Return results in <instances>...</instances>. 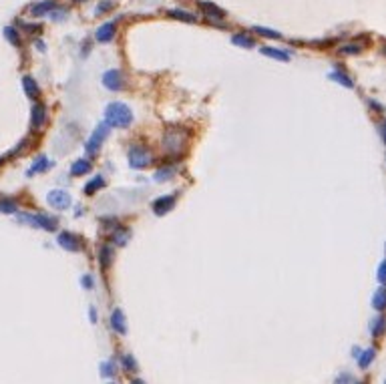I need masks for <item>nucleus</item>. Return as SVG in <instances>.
<instances>
[{"label": "nucleus", "mask_w": 386, "mask_h": 384, "mask_svg": "<svg viewBox=\"0 0 386 384\" xmlns=\"http://www.w3.org/2000/svg\"><path fill=\"white\" fill-rule=\"evenodd\" d=\"M105 121L111 127L127 129L129 125L133 123V111L129 109L125 103H111V105H107V109H105Z\"/></svg>", "instance_id": "nucleus-1"}, {"label": "nucleus", "mask_w": 386, "mask_h": 384, "mask_svg": "<svg viewBox=\"0 0 386 384\" xmlns=\"http://www.w3.org/2000/svg\"><path fill=\"white\" fill-rule=\"evenodd\" d=\"M185 143H187V137H185V131L183 129H167L163 135V149L165 153H169L171 157H179L183 151H185Z\"/></svg>", "instance_id": "nucleus-2"}, {"label": "nucleus", "mask_w": 386, "mask_h": 384, "mask_svg": "<svg viewBox=\"0 0 386 384\" xmlns=\"http://www.w3.org/2000/svg\"><path fill=\"white\" fill-rule=\"evenodd\" d=\"M129 165H131L133 169H145L149 167L151 161H153V153L151 149H147L143 145H133L131 149H129Z\"/></svg>", "instance_id": "nucleus-3"}, {"label": "nucleus", "mask_w": 386, "mask_h": 384, "mask_svg": "<svg viewBox=\"0 0 386 384\" xmlns=\"http://www.w3.org/2000/svg\"><path fill=\"white\" fill-rule=\"evenodd\" d=\"M109 127H111V125H109L107 121L97 125V129L93 131V135L89 137V141H87V145H85V149H87L89 155H93V153H97V151L101 149V145L105 143V139H107V135H109Z\"/></svg>", "instance_id": "nucleus-4"}, {"label": "nucleus", "mask_w": 386, "mask_h": 384, "mask_svg": "<svg viewBox=\"0 0 386 384\" xmlns=\"http://www.w3.org/2000/svg\"><path fill=\"white\" fill-rule=\"evenodd\" d=\"M18 221H24V223H30L34 227H43V229H48L52 232L54 227H57V221L48 216H30V214H21L18 216Z\"/></svg>", "instance_id": "nucleus-5"}, {"label": "nucleus", "mask_w": 386, "mask_h": 384, "mask_svg": "<svg viewBox=\"0 0 386 384\" xmlns=\"http://www.w3.org/2000/svg\"><path fill=\"white\" fill-rule=\"evenodd\" d=\"M103 85L109 89V91H121L127 87V81H125V74L119 72V71H107L103 74Z\"/></svg>", "instance_id": "nucleus-6"}, {"label": "nucleus", "mask_w": 386, "mask_h": 384, "mask_svg": "<svg viewBox=\"0 0 386 384\" xmlns=\"http://www.w3.org/2000/svg\"><path fill=\"white\" fill-rule=\"evenodd\" d=\"M46 201L54 209H67L70 205V195L67 193V191H63V189H52V191H48Z\"/></svg>", "instance_id": "nucleus-7"}, {"label": "nucleus", "mask_w": 386, "mask_h": 384, "mask_svg": "<svg viewBox=\"0 0 386 384\" xmlns=\"http://www.w3.org/2000/svg\"><path fill=\"white\" fill-rule=\"evenodd\" d=\"M175 199H177V193H171V195H163V197H159L157 201H153V211H155L157 216L167 214L169 209H173Z\"/></svg>", "instance_id": "nucleus-8"}, {"label": "nucleus", "mask_w": 386, "mask_h": 384, "mask_svg": "<svg viewBox=\"0 0 386 384\" xmlns=\"http://www.w3.org/2000/svg\"><path fill=\"white\" fill-rule=\"evenodd\" d=\"M45 121H46V109H45V105L36 103V105L32 107V115H30V127H32L34 131H39V129L45 125Z\"/></svg>", "instance_id": "nucleus-9"}, {"label": "nucleus", "mask_w": 386, "mask_h": 384, "mask_svg": "<svg viewBox=\"0 0 386 384\" xmlns=\"http://www.w3.org/2000/svg\"><path fill=\"white\" fill-rule=\"evenodd\" d=\"M59 245H61L63 249H67V252H79V249H81L79 238L72 236V234H68V232L59 234Z\"/></svg>", "instance_id": "nucleus-10"}, {"label": "nucleus", "mask_w": 386, "mask_h": 384, "mask_svg": "<svg viewBox=\"0 0 386 384\" xmlns=\"http://www.w3.org/2000/svg\"><path fill=\"white\" fill-rule=\"evenodd\" d=\"M115 32H117V23H113V21H109V23H105V24H101L99 26V30H97V41L99 43H109V41H113V36H115Z\"/></svg>", "instance_id": "nucleus-11"}, {"label": "nucleus", "mask_w": 386, "mask_h": 384, "mask_svg": "<svg viewBox=\"0 0 386 384\" xmlns=\"http://www.w3.org/2000/svg\"><path fill=\"white\" fill-rule=\"evenodd\" d=\"M54 8H57V2L54 0H43V2H36L30 6V14L32 16H45L48 12H52Z\"/></svg>", "instance_id": "nucleus-12"}, {"label": "nucleus", "mask_w": 386, "mask_h": 384, "mask_svg": "<svg viewBox=\"0 0 386 384\" xmlns=\"http://www.w3.org/2000/svg\"><path fill=\"white\" fill-rule=\"evenodd\" d=\"M260 52H262L264 56H270V59H275V61H284V63H288V61H290V52H286V50H282V48L262 47V48H260Z\"/></svg>", "instance_id": "nucleus-13"}, {"label": "nucleus", "mask_w": 386, "mask_h": 384, "mask_svg": "<svg viewBox=\"0 0 386 384\" xmlns=\"http://www.w3.org/2000/svg\"><path fill=\"white\" fill-rule=\"evenodd\" d=\"M111 326H113V330H115V332H119V334H125V332H127L125 314L121 312V308L113 310V314H111Z\"/></svg>", "instance_id": "nucleus-14"}, {"label": "nucleus", "mask_w": 386, "mask_h": 384, "mask_svg": "<svg viewBox=\"0 0 386 384\" xmlns=\"http://www.w3.org/2000/svg\"><path fill=\"white\" fill-rule=\"evenodd\" d=\"M23 89H24V93H26V97L39 99L41 89H39V85H36V81L32 79V76H24V79H23Z\"/></svg>", "instance_id": "nucleus-15"}, {"label": "nucleus", "mask_w": 386, "mask_h": 384, "mask_svg": "<svg viewBox=\"0 0 386 384\" xmlns=\"http://www.w3.org/2000/svg\"><path fill=\"white\" fill-rule=\"evenodd\" d=\"M372 306H374V310H378V312L386 310V286H382V288L376 290V294L372 296Z\"/></svg>", "instance_id": "nucleus-16"}, {"label": "nucleus", "mask_w": 386, "mask_h": 384, "mask_svg": "<svg viewBox=\"0 0 386 384\" xmlns=\"http://www.w3.org/2000/svg\"><path fill=\"white\" fill-rule=\"evenodd\" d=\"M199 6H201V10H204L207 16H211V18H224L226 16V10H222L217 4H213V2H199Z\"/></svg>", "instance_id": "nucleus-17"}, {"label": "nucleus", "mask_w": 386, "mask_h": 384, "mask_svg": "<svg viewBox=\"0 0 386 384\" xmlns=\"http://www.w3.org/2000/svg\"><path fill=\"white\" fill-rule=\"evenodd\" d=\"M328 79L336 81L338 85H342V87H346V89H352V87H354V83H352L350 76L344 74V72H340V71H332V72H328Z\"/></svg>", "instance_id": "nucleus-18"}, {"label": "nucleus", "mask_w": 386, "mask_h": 384, "mask_svg": "<svg viewBox=\"0 0 386 384\" xmlns=\"http://www.w3.org/2000/svg\"><path fill=\"white\" fill-rule=\"evenodd\" d=\"M89 171H91V161H87V159H77L75 163H72V167H70V175L79 177V175L89 173Z\"/></svg>", "instance_id": "nucleus-19"}, {"label": "nucleus", "mask_w": 386, "mask_h": 384, "mask_svg": "<svg viewBox=\"0 0 386 384\" xmlns=\"http://www.w3.org/2000/svg\"><path fill=\"white\" fill-rule=\"evenodd\" d=\"M231 43L233 45H237V47H244V48H251V47H255V41L250 36V34H244V32H240V34H233L231 36Z\"/></svg>", "instance_id": "nucleus-20"}, {"label": "nucleus", "mask_w": 386, "mask_h": 384, "mask_svg": "<svg viewBox=\"0 0 386 384\" xmlns=\"http://www.w3.org/2000/svg\"><path fill=\"white\" fill-rule=\"evenodd\" d=\"M111 240H113L117 245H125L129 240H131V232H129L127 227H117L115 232H113V236H111Z\"/></svg>", "instance_id": "nucleus-21"}, {"label": "nucleus", "mask_w": 386, "mask_h": 384, "mask_svg": "<svg viewBox=\"0 0 386 384\" xmlns=\"http://www.w3.org/2000/svg\"><path fill=\"white\" fill-rule=\"evenodd\" d=\"M103 187H105V177L97 175V177H93V179L85 185V193L87 195H93V193H97V191L103 189Z\"/></svg>", "instance_id": "nucleus-22"}, {"label": "nucleus", "mask_w": 386, "mask_h": 384, "mask_svg": "<svg viewBox=\"0 0 386 384\" xmlns=\"http://www.w3.org/2000/svg\"><path fill=\"white\" fill-rule=\"evenodd\" d=\"M175 171H177V167L175 165H165L163 169H157L155 171V181H167V179H171L173 175H175Z\"/></svg>", "instance_id": "nucleus-23"}, {"label": "nucleus", "mask_w": 386, "mask_h": 384, "mask_svg": "<svg viewBox=\"0 0 386 384\" xmlns=\"http://www.w3.org/2000/svg\"><path fill=\"white\" fill-rule=\"evenodd\" d=\"M374 356H376V350H374V348L364 350V352L358 356V366H360V368H368L370 364H372V360H374Z\"/></svg>", "instance_id": "nucleus-24"}, {"label": "nucleus", "mask_w": 386, "mask_h": 384, "mask_svg": "<svg viewBox=\"0 0 386 384\" xmlns=\"http://www.w3.org/2000/svg\"><path fill=\"white\" fill-rule=\"evenodd\" d=\"M384 330H386V318L378 316V318L372 322V326H370V332H372L374 338H380V336L384 334Z\"/></svg>", "instance_id": "nucleus-25"}, {"label": "nucleus", "mask_w": 386, "mask_h": 384, "mask_svg": "<svg viewBox=\"0 0 386 384\" xmlns=\"http://www.w3.org/2000/svg\"><path fill=\"white\" fill-rule=\"evenodd\" d=\"M167 14H169V16H173V18H177V21H187V23H195V21H197V18H195L191 12L177 10V8H175V10H169Z\"/></svg>", "instance_id": "nucleus-26"}, {"label": "nucleus", "mask_w": 386, "mask_h": 384, "mask_svg": "<svg viewBox=\"0 0 386 384\" xmlns=\"http://www.w3.org/2000/svg\"><path fill=\"white\" fill-rule=\"evenodd\" d=\"M50 163H48V159L46 157H39L34 161V165L28 169V175H34V173H41V171H45L46 167H48Z\"/></svg>", "instance_id": "nucleus-27"}, {"label": "nucleus", "mask_w": 386, "mask_h": 384, "mask_svg": "<svg viewBox=\"0 0 386 384\" xmlns=\"http://www.w3.org/2000/svg\"><path fill=\"white\" fill-rule=\"evenodd\" d=\"M253 32L262 34V36H268V38H282V32L273 30V28H266V26H255V28H253Z\"/></svg>", "instance_id": "nucleus-28"}, {"label": "nucleus", "mask_w": 386, "mask_h": 384, "mask_svg": "<svg viewBox=\"0 0 386 384\" xmlns=\"http://www.w3.org/2000/svg\"><path fill=\"white\" fill-rule=\"evenodd\" d=\"M4 36H6V41H8L10 45H14V47L21 45V38H18V30H14L12 26H6V28H4Z\"/></svg>", "instance_id": "nucleus-29"}, {"label": "nucleus", "mask_w": 386, "mask_h": 384, "mask_svg": "<svg viewBox=\"0 0 386 384\" xmlns=\"http://www.w3.org/2000/svg\"><path fill=\"white\" fill-rule=\"evenodd\" d=\"M111 258H113V249H111V245H103L101 247V265H109L111 264Z\"/></svg>", "instance_id": "nucleus-30"}, {"label": "nucleus", "mask_w": 386, "mask_h": 384, "mask_svg": "<svg viewBox=\"0 0 386 384\" xmlns=\"http://www.w3.org/2000/svg\"><path fill=\"white\" fill-rule=\"evenodd\" d=\"M123 368H125L127 372H135V370H137V362H135V358H133L131 354H125V356H123Z\"/></svg>", "instance_id": "nucleus-31"}, {"label": "nucleus", "mask_w": 386, "mask_h": 384, "mask_svg": "<svg viewBox=\"0 0 386 384\" xmlns=\"http://www.w3.org/2000/svg\"><path fill=\"white\" fill-rule=\"evenodd\" d=\"M340 52H342V54H358V52H362V45H358V43L344 45V47L340 48Z\"/></svg>", "instance_id": "nucleus-32"}, {"label": "nucleus", "mask_w": 386, "mask_h": 384, "mask_svg": "<svg viewBox=\"0 0 386 384\" xmlns=\"http://www.w3.org/2000/svg\"><path fill=\"white\" fill-rule=\"evenodd\" d=\"M16 209H18L16 203L10 201V199H2V201H0V211H2V214H14Z\"/></svg>", "instance_id": "nucleus-33"}, {"label": "nucleus", "mask_w": 386, "mask_h": 384, "mask_svg": "<svg viewBox=\"0 0 386 384\" xmlns=\"http://www.w3.org/2000/svg\"><path fill=\"white\" fill-rule=\"evenodd\" d=\"M101 374L103 376H113L115 374V364L113 362H103L101 364Z\"/></svg>", "instance_id": "nucleus-34"}, {"label": "nucleus", "mask_w": 386, "mask_h": 384, "mask_svg": "<svg viewBox=\"0 0 386 384\" xmlns=\"http://www.w3.org/2000/svg\"><path fill=\"white\" fill-rule=\"evenodd\" d=\"M113 8H115V2H113V0H107V2H101L95 8V12L97 14H103V12H109V10H113Z\"/></svg>", "instance_id": "nucleus-35"}, {"label": "nucleus", "mask_w": 386, "mask_h": 384, "mask_svg": "<svg viewBox=\"0 0 386 384\" xmlns=\"http://www.w3.org/2000/svg\"><path fill=\"white\" fill-rule=\"evenodd\" d=\"M376 278H378V282H380L382 286H386V260L378 265V274H376Z\"/></svg>", "instance_id": "nucleus-36"}, {"label": "nucleus", "mask_w": 386, "mask_h": 384, "mask_svg": "<svg viewBox=\"0 0 386 384\" xmlns=\"http://www.w3.org/2000/svg\"><path fill=\"white\" fill-rule=\"evenodd\" d=\"M334 384H352V376L344 372V374H340V376L336 378V382H334Z\"/></svg>", "instance_id": "nucleus-37"}, {"label": "nucleus", "mask_w": 386, "mask_h": 384, "mask_svg": "<svg viewBox=\"0 0 386 384\" xmlns=\"http://www.w3.org/2000/svg\"><path fill=\"white\" fill-rule=\"evenodd\" d=\"M380 135H382V141H384V145H386V119L380 123Z\"/></svg>", "instance_id": "nucleus-38"}, {"label": "nucleus", "mask_w": 386, "mask_h": 384, "mask_svg": "<svg viewBox=\"0 0 386 384\" xmlns=\"http://www.w3.org/2000/svg\"><path fill=\"white\" fill-rule=\"evenodd\" d=\"M81 282H83V286H85V288H91V286H93V280H91L89 276H85Z\"/></svg>", "instance_id": "nucleus-39"}, {"label": "nucleus", "mask_w": 386, "mask_h": 384, "mask_svg": "<svg viewBox=\"0 0 386 384\" xmlns=\"http://www.w3.org/2000/svg\"><path fill=\"white\" fill-rule=\"evenodd\" d=\"M91 320L97 322V312H95V308H91Z\"/></svg>", "instance_id": "nucleus-40"}, {"label": "nucleus", "mask_w": 386, "mask_h": 384, "mask_svg": "<svg viewBox=\"0 0 386 384\" xmlns=\"http://www.w3.org/2000/svg\"><path fill=\"white\" fill-rule=\"evenodd\" d=\"M131 384H145V382H143V380H133Z\"/></svg>", "instance_id": "nucleus-41"}, {"label": "nucleus", "mask_w": 386, "mask_h": 384, "mask_svg": "<svg viewBox=\"0 0 386 384\" xmlns=\"http://www.w3.org/2000/svg\"><path fill=\"white\" fill-rule=\"evenodd\" d=\"M75 2H85V0H75Z\"/></svg>", "instance_id": "nucleus-42"}, {"label": "nucleus", "mask_w": 386, "mask_h": 384, "mask_svg": "<svg viewBox=\"0 0 386 384\" xmlns=\"http://www.w3.org/2000/svg\"><path fill=\"white\" fill-rule=\"evenodd\" d=\"M382 52H384V54H386V47H384V50H382Z\"/></svg>", "instance_id": "nucleus-43"}, {"label": "nucleus", "mask_w": 386, "mask_h": 384, "mask_svg": "<svg viewBox=\"0 0 386 384\" xmlns=\"http://www.w3.org/2000/svg\"><path fill=\"white\" fill-rule=\"evenodd\" d=\"M358 384H364V382H358Z\"/></svg>", "instance_id": "nucleus-44"}]
</instances>
